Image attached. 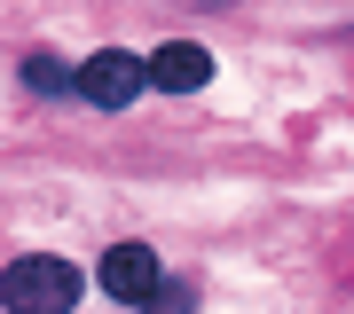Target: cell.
Returning <instances> with one entry per match:
<instances>
[{"label": "cell", "instance_id": "6da1fadb", "mask_svg": "<svg viewBox=\"0 0 354 314\" xmlns=\"http://www.w3.org/2000/svg\"><path fill=\"white\" fill-rule=\"evenodd\" d=\"M79 267L71 259H55V251H24V259H8L0 267V306L8 314H64L79 306Z\"/></svg>", "mask_w": 354, "mask_h": 314}, {"label": "cell", "instance_id": "7a4b0ae2", "mask_svg": "<svg viewBox=\"0 0 354 314\" xmlns=\"http://www.w3.org/2000/svg\"><path fill=\"white\" fill-rule=\"evenodd\" d=\"M150 87V55H127V48H102L79 63V102H95V110H127V102Z\"/></svg>", "mask_w": 354, "mask_h": 314}, {"label": "cell", "instance_id": "3957f363", "mask_svg": "<svg viewBox=\"0 0 354 314\" xmlns=\"http://www.w3.org/2000/svg\"><path fill=\"white\" fill-rule=\"evenodd\" d=\"M95 275H102V291H111V299L118 306H150L158 299V291H165V259H158V251L150 244H111V251H102V267H95Z\"/></svg>", "mask_w": 354, "mask_h": 314}, {"label": "cell", "instance_id": "277c9868", "mask_svg": "<svg viewBox=\"0 0 354 314\" xmlns=\"http://www.w3.org/2000/svg\"><path fill=\"white\" fill-rule=\"evenodd\" d=\"M205 79H213V48H197V39H165L150 55V87L158 95H197Z\"/></svg>", "mask_w": 354, "mask_h": 314}, {"label": "cell", "instance_id": "5b68a950", "mask_svg": "<svg viewBox=\"0 0 354 314\" xmlns=\"http://www.w3.org/2000/svg\"><path fill=\"white\" fill-rule=\"evenodd\" d=\"M16 79H24L32 95H48V102H64V95H79V63H64L55 48H32L24 63H16Z\"/></svg>", "mask_w": 354, "mask_h": 314}]
</instances>
